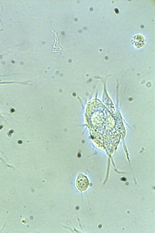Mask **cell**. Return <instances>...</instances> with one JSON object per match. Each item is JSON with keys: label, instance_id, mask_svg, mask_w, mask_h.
Listing matches in <instances>:
<instances>
[{"label": "cell", "instance_id": "1", "mask_svg": "<svg viewBox=\"0 0 155 233\" xmlns=\"http://www.w3.org/2000/svg\"><path fill=\"white\" fill-rule=\"evenodd\" d=\"M89 185V181L87 177L83 174H79L77 178L76 186L81 191L86 189Z\"/></svg>", "mask_w": 155, "mask_h": 233}]
</instances>
